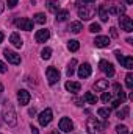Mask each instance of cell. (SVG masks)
Segmentation results:
<instances>
[{
  "mask_svg": "<svg viewBox=\"0 0 133 134\" xmlns=\"http://www.w3.org/2000/svg\"><path fill=\"white\" fill-rule=\"evenodd\" d=\"M89 31H91V33H99V31H102V28H100L99 24H91Z\"/></svg>",
  "mask_w": 133,
  "mask_h": 134,
  "instance_id": "obj_33",
  "label": "cell"
},
{
  "mask_svg": "<svg viewBox=\"0 0 133 134\" xmlns=\"http://www.w3.org/2000/svg\"><path fill=\"white\" fill-rule=\"evenodd\" d=\"M121 104H122V103H121V101H119V100H114V101H113V103H111V106H113L114 109H117V108H119Z\"/></svg>",
  "mask_w": 133,
  "mask_h": 134,
  "instance_id": "obj_37",
  "label": "cell"
},
{
  "mask_svg": "<svg viewBox=\"0 0 133 134\" xmlns=\"http://www.w3.org/2000/svg\"><path fill=\"white\" fill-rule=\"evenodd\" d=\"M60 130L63 131V133H70L72 130H74V123L70 122V119H67V117H63L61 120H60Z\"/></svg>",
  "mask_w": 133,
  "mask_h": 134,
  "instance_id": "obj_13",
  "label": "cell"
},
{
  "mask_svg": "<svg viewBox=\"0 0 133 134\" xmlns=\"http://www.w3.org/2000/svg\"><path fill=\"white\" fill-rule=\"evenodd\" d=\"M45 75H47L49 84H55V83L60 81V72H58V69H55V67H49V69L45 70Z\"/></svg>",
  "mask_w": 133,
  "mask_h": 134,
  "instance_id": "obj_8",
  "label": "cell"
},
{
  "mask_svg": "<svg viewBox=\"0 0 133 134\" xmlns=\"http://www.w3.org/2000/svg\"><path fill=\"white\" fill-rule=\"evenodd\" d=\"M6 2H8V6H9V8H14L19 0H6Z\"/></svg>",
  "mask_w": 133,
  "mask_h": 134,
  "instance_id": "obj_36",
  "label": "cell"
},
{
  "mask_svg": "<svg viewBox=\"0 0 133 134\" xmlns=\"http://www.w3.org/2000/svg\"><path fill=\"white\" fill-rule=\"evenodd\" d=\"M83 2H85V3H94L96 0H83Z\"/></svg>",
  "mask_w": 133,
  "mask_h": 134,
  "instance_id": "obj_43",
  "label": "cell"
},
{
  "mask_svg": "<svg viewBox=\"0 0 133 134\" xmlns=\"http://www.w3.org/2000/svg\"><path fill=\"white\" fill-rule=\"evenodd\" d=\"M125 84H127L129 89L133 87V73H127V76H125Z\"/></svg>",
  "mask_w": 133,
  "mask_h": 134,
  "instance_id": "obj_31",
  "label": "cell"
},
{
  "mask_svg": "<svg viewBox=\"0 0 133 134\" xmlns=\"http://www.w3.org/2000/svg\"><path fill=\"white\" fill-rule=\"evenodd\" d=\"M91 72H93V69H91V66L88 63H85V64H81L78 67V76L80 78H88L91 75Z\"/></svg>",
  "mask_w": 133,
  "mask_h": 134,
  "instance_id": "obj_15",
  "label": "cell"
},
{
  "mask_svg": "<svg viewBox=\"0 0 133 134\" xmlns=\"http://www.w3.org/2000/svg\"><path fill=\"white\" fill-rule=\"evenodd\" d=\"M97 11H99V17H100V20H102V22H106V20L110 19V17H108L110 14H108V11L105 9V6H103V5H100Z\"/></svg>",
  "mask_w": 133,
  "mask_h": 134,
  "instance_id": "obj_22",
  "label": "cell"
},
{
  "mask_svg": "<svg viewBox=\"0 0 133 134\" xmlns=\"http://www.w3.org/2000/svg\"><path fill=\"white\" fill-rule=\"evenodd\" d=\"M3 9H5V5H3V3H0V14L3 13Z\"/></svg>",
  "mask_w": 133,
  "mask_h": 134,
  "instance_id": "obj_42",
  "label": "cell"
},
{
  "mask_svg": "<svg viewBox=\"0 0 133 134\" xmlns=\"http://www.w3.org/2000/svg\"><path fill=\"white\" fill-rule=\"evenodd\" d=\"M105 9L108 11V14H113V16H122L125 14V6L119 2H110V3H103Z\"/></svg>",
  "mask_w": 133,
  "mask_h": 134,
  "instance_id": "obj_2",
  "label": "cell"
},
{
  "mask_svg": "<svg viewBox=\"0 0 133 134\" xmlns=\"http://www.w3.org/2000/svg\"><path fill=\"white\" fill-rule=\"evenodd\" d=\"M64 87H66V91L72 92V94H75V92H80L81 84H80V83H75V81H67L66 84H64Z\"/></svg>",
  "mask_w": 133,
  "mask_h": 134,
  "instance_id": "obj_17",
  "label": "cell"
},
{
  "mask_svg": "<svg viewBox=\"0 0 133 134\" xmlns=\"http://www.w3.org/2000/svg\"><path fill=\"white\" fill-rule=\"evenodd\" d=\"M97 114H99V117H102L103 120H108V117H110V109H108V108H100L99 111H97Z\"/></svg>",
  "mask_w": 133,
  "mask_h": 134,
  "instance_id": "obj_27",
  "label": "cell"
},
{
  "mask_svg": "<svg viewBox=\"0 0 133 134\" xmlns=\"http://www.w3.org/2000/svg\"><path fill=\"white\" fill-rule=\"evenodd\" d=\"M94 44H96V47L105 48V47L110 45V37H108V36H97V37L94 39Z\"/></svg>",
  "mask_w": 133,
  "mask_h": 134,
  "instance_id": "obj_16",
  "label": "cell"
},
{
  "mask_svg": "<svg viewBox=\"0 0 133 134\" xmlns=\"http://www.w3.org/2000/svg\"><path fill=\"white\" fill-rule=\"evenodd\" d=\"M32 98V95H30V92L28 91H25V89H21L19 92H17V100L21 104H28V101Z\"/></svg>",
  "mask_w": 133,
  "mask_h": 134,
  "instance_id": "obj_14",
  "label": "cell"
},
{
  "mask_svg": "<svg viewBox=\"0 0 133 134\" xmlns=\"http://www.w3.org/2000/svg\"><path fill=\"white\" fill-rule=\"evenodd\" d=\"M83 100L88 101L89 104H96V103H97V97H96L93 92H86V94H85V97H83Z\"/></svg>",
  "mask_w": 133,
  "mask_h": 134,
  "instance_id": "obj_24",
  "label": "cell"
},
{
  "mask_svg": "<svg viewBox=\"0 0 133 134\" xmlns=\"http://www.w3.org/2000/svg\"><path fill=\"white\" fill-rule=\"evenodd\" d=\"M103 128L105 126L100 123L97 119H94V117H89L88 122H86V130H88L89 134H102L103 133Z\"/></svg>",
  "mask_w": 133,
  "mask_h": 134,
  "instance_id": "obj_3",
  "label": "cell"
},
{
  "mask_svg": "<svg viewBox=\"0 0 133 134\" xmlns=\"http://www.w3.org/2000/svg\"><path fill=\"white\" fill-rule=\"evenodd\" d=\"M110 100H111V94H110V92H105V91H103V94H102V101L108 103Z\"/></svg>",
  "mask_w": 133,
  "mask_h": 134,
  "instance_id": "obj_34",
  "label": "cell"
},
{
  "mask_svg": "<svg viewBox=\"0 0 133 134\" xmlns=\"http://www.w3.org/2000/svg\"><path fill=\"white\" fill-rule=\"evenodd\" d=\"M67 17H69V11H67V9H60V11L57 13V20H58V22L66 20Z\"/></svg>",
  "mask_w": 133,
  "mask_h": 134,
  "instance_id": "obj_25",
  "label": "cell"
},
{
  "mask_svg": "<svg viewBox=\"0 0 133 134\" xmlns=\"http://www.w3.org/2000/svg\"><path fill=\"white\" fill-rule=\"evenodd\" d=\"M0 125H2V119H0Z\"/></svg>",
  "mask_w": 133,
  "mask_h": 134,
  "instance_id": "obj_48",
  "label": "cell"
},
{
  "mask_svg": "<svg viewBox=\"0 0 133 134\" xmlns=\"http://www.w3.org/2000/svg\"><path fill=\"white\" fill-rule=\"evenodd\" d=\"M119 25H121V30H124V31H127V33H132L133 31L132 19H130L129 16H125V14H122V16L119 17Z\"/></svg>",
  "mask_w": 133,
  "mask_h": 134,
  "instance_id": "obj_6",
  "label": "cell"
},
{
  "mask_svg": "<svg viewBox=\"0 0 133 134\" xmlns=\"http://www.w3.org/2000/svg\"><path fill=\"white\" fill-rule=\"evenodd\" d=\"M129 114H130V108H129V106H124L122 109H119V111H117V119L124 120V119H127V117H129Z\"/></svg>",
  "mask_w": 133,
  "mask_h": 134,
  "instance_id": "obj_23",
  "label": "cell"
},
{
  "mask_svg": "<svg viewBox=\"0 0 133 134\" xmlns=\"http://www.w3.org/2000/svg\"><path fill=\"white\" fill-rule=\"evenodd\" d=\"M3 41V33H0V42Z\"/></svg>",
  "mask_w": 133,
  "mask_h": 134,
  "instance_id": "obj_46",
  "label": "cell"
},
{
  "mask_svg": "<svg viewBox=\"0 0 133 134\" xmlns=\"http://www.w3.org/2000/svg\"><path fill=\"white\" fill-rule=\"evenodd\" d=\"M110 30H111V36H113V37H117V30H116L114 27H113V28H110Z\"/></svg>",
  "mask_w": 133,
  "mask_h": 134,
  "instance_id": "obj_39",
  "label": "cell"
},
{
  "mask_svg": "<svg viewBox=\"0 0 133 134\" xmlns=\"http://www.w3.org/2000/svg\"><path fill=\"white\" fill-rule=\"evenodd\" d=\"M50 134H58V133H57V131H53V133H50Z\"/></svg>",
  "mask_w": 133,
  "mask_h": 134,
  "instance_id": "obj_47",
  "label": "cell"
},
{
  "mask_svg": "<svg viewBox=\"0 0 133 134\" xmlns=\"http://www.w3.org/2000/svg\"><path fill=\"white\" fill-rule=\"evenodd\" d=\"M2 117H3V120H5V123H6L8 126H16V123H17V115H16L14 106H13L9 101L5 103L3 111H2Z\"/></svg>",
  "mask_w": 133,
  "mask_h": 134,
  "instance_id": "obj_1",
  "label": "cell"
},
{
  "mask_svg": "<svg viewBox=\"0 0 133 134\" xmlns=\"http://www.w3.org/2000/svg\"><path fill=\"white\" fill-rule=\"evenodd\" d=\"M3 56L8 59V63H11V64H14V66H17V64H21V56L17 55V53H14V52H11V50H3Z\"/></svg>",
  "mask_w": 133,
  "mask_h": 134,
  "instance_id": "obj_11",
  "label": "cell"
},
{
  "mask_svg": "<svg viewBox=\"0 0 133 134\" xmlns=\"http://www.w3.org/2000/svg\"><path fill=\"white\" fill-rule=\"evenodd\" d=\"M30 130H32V134H39V130H38L36 126H33V125L30 126Z\"/></svg>",
  "mask_w": 133,
  "mask_h": 134,
  "instance_id": "obj_38",
  "label": "cell"
},
{
  "mask_svg": "<svg viewBox=\"0 0 133 134\" xmlns=\"http://www.w3.org/2000/svg\"><path fill=\"white\" fill-rule=\"evenodd\" d=\"M67 48H69L70 52H77V50L80 48V44H78V41H75V39L69 41V44H67Z\"/></svg>",
  "mask_w": 133,
  "mask_h": 134,
  "instance_id": "obj_28",
  "label": "cell"
},
{
  "mask_svg": "<svg viewBox=\"0 0 133 134\" xmlns=\"http://www.w3.org/2000/svg\"><path fill=\"white\" fill-rule=\"evenodd\" d=\"M99 67H100V70H102V72L108 76V78L114 76V67H113V64H111V63H108V61L102 59V61H100V64H99Z\"/></svg>",
  "mask_w": 133,
  "mask_h": 134,
  "instance_id": "obj_10",
  "label": "cell"
},
{
  "mask_svg": "<svg viewBox=\"0 0 133 134\" xmlns=\"http://www.w3.org/2000/svg\"><path fill=\"white\" fill-rule=\"evenodd\" d=\"M83 30V25H81V22H70V25H69V31H72V33H80Z\"/></svg>",
  "mask_w": 133,
  "mask_h": 134,
  "instance_id": "obj_20",
  "label": "cell"
},
{
  "mask_svg": "<svg viewBox=\"0 0 133 134\" xmlns=\"http://www.w3.org/2000/svg\"><path fill=\"white\" fill-rule=\"evenodd\" d=\"M28 114H30L32 117H33V115H36V109H34V108H32V109L28 111Z\"/></svg>",
  "mask_w": 133,
  "mask_h": 134,
  "instance_id": "obj_40",
  "label": "cell"
},
{
  "mask_svg": "<svg viewBox=\"0 0 133 134\" xmlns=\"http://www.w3.org/2000/svg\"><path fill=\"white\" fill-rule=\"evenodd\" d=\"M125 2H127L129 5H133V0H125Z\"/></svg>",
  "mask_w": 133,
  "mask_h": 134,
  "instance_id": "obj_45",
  "label": "cell"
},
{
  "mask_svg": "<svg viewBox=\"0 0 133 134\" xmlns=\"http://www.w3.org/2000/svg\"><path fill=\"white\" fill-rule=\"evenodd\" d=\"M116 131H117V134H129V128L125 125H117Z\"/></svg>",
  "mask_w": 133,
  "mask_h": 134,
  "instance_id": "obj_32",
  "label": "cell"
},
{
  "mask_svg": "<svg viewBox=\"0 0 133 134\" xmlns=\"http://www.w3.org/2000/svg\"><path fill=\"white\" fill-rule=\"evenodd\" d=\"M75 66H77V59H72V61L69 63L67 70H66V75H67V76H72V75H74V72H75Z\"/></svg>",
  "mask_w": 133,
  "mask_h": 134,
  "instance_id": "obj_26",
  "label": "cell"
},
{
  "mask_svg": "<svg viewBox=\"0 0 133 134\" xmlns=\"http://www.w3.org/2000/svg\"><path fill=\"white\" fill-rule=\"evenodd\" d=\"M50 56H52V48H49V47L42 48V52H41V58H42V59H50Z\"/></svg>",
  "mask_w": 133,
  "mask_h": 134,
  "instance_id": "obj_30",
  "label": "cell"
},
{
  "mask_svg": "<svg viewBox=\"0 0 133 134\" xmlns=\"http://www.w3.org/2000/svg\"><path fill=\"white\" fill-rule=\"evenodd\" d=\"M114 55H116L117 61L125 67V69H129V70H132V69H133V58H132V56H124V55H121V52H119V50H116V52H114Z\"/></svg>",
  "mask_w": 133,
  "mask_h": 134,
  "instance_id": "obj_7",
  "label": "cell"
},
{
  "mask_svg": "<svg viewBox=\"0 0 133 134\" xmlns=\"http://www.w3.org/2000/svg\"><path fill=\"white\" fill-rule=\"evenodd\" d=\"M9 42L16 47V48H21L22 45H24V42H22V37L19 36L17 33H13L11 36H9Z\"/></svg>",
  "mask_w": 133,
  "mask_h": 134,
  "instance_id": "obj_18",
  "label": "cell"
},
{
  "mask_svg": "<svg viewBox=\"0 0 133 134\" xmlns=\"http://www.w3.org/2000/svg\"><path fill=\"white\" fill-rule=\"evenodd\" d=\"M3 92V84H2V81H0V94Z\"/></svg>",
  "mask_w": 133,
  "mask_h": 134,
  "instance_id": "obj_44",
  "label": "cell"
},
{
  "mask_svg": "<svg viewBox=\"0 0 133 134\" xmlns=\"http://www.w3.org/2000/svg\"><path fill=\"white\" fill-rule=\"evenodd\" d=\"M94 87H96V91H100V92L106 91V89H108V80H99V81L94 84Z\"/></svg>",
  "mask_w": 133,
  "mask_h": 134,
  "instance_id": "obj_21",
  "label": "cell"
},
{
  "mask_svg": "<svg viewBox=\"0 0 133 134\" xmlns=\"http://www.w3.org/2000/svg\"><path fill=\"white\" fill-rule=\"evenodd\" d=\"M47 8H49V11L50 13H58L60 11V3H58V0H49L47 2Z\"/></svg>",
  "mask_w": 133,
  "mask_h": 134,
  "instance_id": "obj_19",
  "label": "cell"
},
{
  "mask_svg": "<svg viewBox=\"0 0 133 134\" xmlns=\"http://www.w3.org/2000/svg\"><path fill=\"white\" fill-rule=\"evenodd\" d=\"M75 103H77V106H83V104H81L83 101H81V100H78V98H75Z\"/></svg>",
  "mask_w": 133,
  "mask_h": 134,
  "instance_id": "obj_41",
  "label": "cell"
},
{
  "mask_svg": "<svg viewBox=\"0 0 133 134\" xmlns=\"http://www.w3.org/2000/svg\"><path fill=\"white\" fill-rule=\"evenodd\" d=\"M49 37H50V31H49L47 28L38 30V31H36V34H34V39H36V42H38V44H42V42H45Z\"/></svg>",
  "mask_w": 133,
  "mask_h": 134,
  "instance_id": "obj_12",
  "label": "cell"
},
{
  "mask_svg": "<svg viewBox=\"0 0 133 134\" xmlns=\"http://www.w3.org/2000/svg\"><path fill=\"white\" fill-rule=\"evenodd\" d=\"M6 70H8V67H6V64L0 61V73H6Z\"/></svg>",
  "mask_w": 133,
  "mask_h": 134,
  "instance_id": "obj_35",
  "label": "cell"
},
{
  "mask_svg": "<svg viewBox=\"0 0 133 134\" xmlns=\"http://www.w3.org/2000/svg\"><path fill=\"white\" fill-rule=\"evenodd\" d=\"M45 19H47V17H45V14H42V13L34 14V17H33L34 22H36V24H41V25H42V24H45Z\"/></svg>",
  "mask_w": 133,
  "mask_h": 134,
  "instance_id": "obj_29",
  "label": "cell"
},
{
  "mask_svg": "<svg viewBox=\"0 0 133 134\" xmlns=\"http://www.w3.org/2000/svg\"><path fill=\"white\" fill-rule=\"evenodd\" d=\"M16 27L21 28V30H25V31H32V30H33V20H30V19H27V17L17 19V20H16Z\"/></svg>",
  "mask_w": 133,
  "mask_h": 134,
  "instance_id": "obj_9",
  "label": "cell"
},
{
  "mask_svg": "<svg viewBox=\"0 0 133 134\" xmlns=\"http://www.w3.org/2000/svg\"><path fill=\"white\" fill-rule=\"evenodd\" d=\"M94 14H96V8L94 6H89V5L78 6V17L81 20H89Z\"/></svg>",
  "mask_w": 133,
  "mask_h": 134,
  "instance_id": "obj_4",
  "label": "cell"
},
{
  "mask_svg": "<svg viewBox=\"0 0 133 134\" xmlns=\"http://www.w3.org/2000/svg\"><path fill=\"white\" fill-rule=\"evenodd\" d=\"M52 117H53V112H52V109H50V108H45V109H44V111L39 114L38 120H39L41 126H47V125L52 122Z\"/></svg>",
  "mask_w": 133,
  "mask_h": 134,
  "instance_id": "obj_5",
  "label": "cell"
}]
</instances>
